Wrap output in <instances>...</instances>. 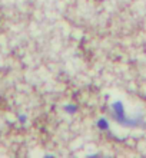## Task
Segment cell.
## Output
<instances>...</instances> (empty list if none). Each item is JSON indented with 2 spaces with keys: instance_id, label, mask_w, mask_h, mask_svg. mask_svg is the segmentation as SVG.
<instances>
[{
  "instance_id": "obj_1",
  "label": "cell",
  "mask_w": 146,
  "mask_h": 158,
  "mask_svg": "<svg viewBox=\"0 0 146 158\" xmlns=\"http://www.w3.org/2000/svg\"><path fill=\"white\" fill-rule=\"evenodd\" d=\"M97 128H99V129H103V131L109 129L108 121H106V119H99V121H97Z\"/></svg>"
},
{
  "instance_id": "obj_2",
  "label": "cell",
  "mask_w": 146,
  "mask_h": 158,
  "mask_svg": "<svg viewBox=\"0 0 146 158\" xmlns=\"http://www.w3.org/2000/svg\"><path fill=\"white\" fill-rule=\"evenodd\" d=\"M65 109H66V111H69L70 114H73L76 111V106H73V105H67V106H65Z\"/></svg>"
}]
</instances>
